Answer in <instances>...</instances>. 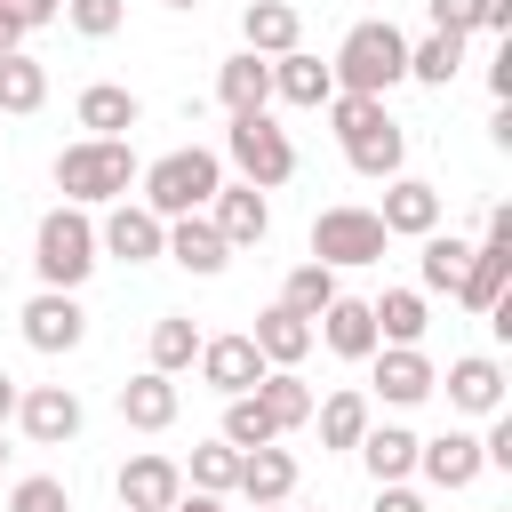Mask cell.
I'll return each instance as SVG.
<instances>
[{
  "label": "cell",
  "mask_w": 512,
  "mask_h": 512,
  "mask_svg": "<svg viewBox=\"0 0 512 512\" xmlns=\"http://www.w3.org/2000/svg\"><path fill=\"white\" fill-rule=\"evenodd\" d=\"M384 224H376V208H320L312 216V264H328V272H344V264H384Z\"/></svg>",
  "instance_id": "6"
},
{
  "label": "cell",
  "mask_w": 512,
  "mask_h": 512,
  "mask_svg": "<svg viewBox=\"0 0 512 512\" xmlns=\"http://www.w3.org/2000/svg\"><path fill=\"white\" fill-rule=\"evenodd\" d=\"M248 344L264 352V368H304V352H312V320H296L288 304H264L256 328H248Z\"/></svg>",
  "instance_id": "19"
},
{
  "label": "cell",
  "mask_w": 512,
  "mask_h": 512,
  "mask_svg": "<svg viewBox=\"0 0 512 512\" xmlns=\"http://www.w3.org/2000/svg\"><path fill=\"white\" fill-rule=\"evenodd\" d=\"M64 16H72L80 40H112L128 24V0H64Z\"/></svg>",
  "instance_id": "39"
},
{
  "label": "cell",
  "mask_w": 512,
  "mask_h": 512,
  "mask_svg": "<svg viewBox=\"0 0 512 512\" xmlns=\"http://www.w3.org/2000/svg\"><path fill=\"white\" fill-rule=\"evenodd\" d=\"M456 64H464V40H448V32H424V40L408 48V80H424V88H448Z\"/></svg>",
  "instance_id": "36"
},
{
  "label": "cell",
  "mask_w": 512,
  "mask_h": 512,
  "mask_svg": "<svg viewBox=\"0 0 512 512\" xmlns=\"http://www.w3.org/2000/svg\"><path fill=\"white\" fill-rule=\"evenodd\" d=\"M120 424H136V432H168V424H176V376H160V368L128 376V384H120Z\"/></svg>",
  "instance_id": "24"
},
{
  "label": "cell",
  "mask_w": 512,
  "mask_h": 512,
  "mask_svg": "<svg viewBox=\"0 0 512 512\" xmlns=\"http://www.w3.org/2000/svg\"><path fill=\"white\" fill-rule=\"evenodd\" d=\"M184 480H192L200 496H224V488L240 480V448H224V440H200V448H192V464H184Z\"/></svg>",
  "instance_id": "38"
},
{
  "label": "cell",
  "mask_w": 512,
  "mask_h": 512,
  "mask_svg": "<svg viewBox=\"0 0 512 512\" xmlns=\"http://www.w3.org/2000/svg\"><path fill=\"white\" fill-rule=\"evenodd\" d=\"M16 40H24V24H16V16H8V8H0V56H8V48H16Z\"/></svg>",
  "instance_id": "48"
},
{
  "label": "cell",
  "mask_w": 512,
  "mask_h": 512,
  "mask_svg": "<svg viewBox=\"0 0 512 512\" xmlns=\"http://www.w3.org/2000/svg\"><path fill=\"white\" fill-rule=\"evenodd\" d=\"M376 512H424V496L408 480H392V488H376Z\"/></svg>",
  "instance_id": "45"
},
{
  "label": "cell",
  "mask_w": 512,
  "mask_h": 512,
  "mask_svg": "<svg viewBox=\"0 0 512 512\" xmlns=\"http://www.w3.org/2000/svg\"><path fill=\"white\" fill-rule=\"evenodd\" d=\"M216 184H224V160H216L208 144H176V152H160V160L144 168V208H152L160 224H176V216H200V208L216 200Z\"/></svg>",
  "instance_id": "3"
},
{
  "label": "cell",
  "mask_w": 512,
  "mask_h": 512,
  "mask_svg": "<svg viewBox=\"0 0 512 512\" xmlns=\"http://www.w3.org/2000/svg\"><path fill=\"white\" fill-rule=\"evenodd\" d=\"M168 512H224V496H200V488H192V496H176Z\"/></svg>",
  "instance_id": "47"
},
{
  "label": "cell",
  "mask_w": 512,
  "mask_h": 512,
  "mask_svg": "<svg viewBox=\"0 0 512 512\" xmlns=\"http://www.w3.org/2000/svg\"><path fill=\"white\" fill-rule=\"evenodd\" d=\"M208 224L224 232V248H256V240L272 232V208H264V192H256V184H216Z\"/></svg>",
  "instance_id": "15"
},
{
  "label": "cell",
  "mask_w": 512,
  "mask_h": 512,
  "mask_svg": "<svg viewBox=\"0 0 512 512\" xmlns=\"http://www.w3.org/2000/svg\"><path fill=\"white\" fill-rule=\"evenodd\" d=\"M184 496V464L176 456H128L120 464V512H168Z\"/></svg>",
  "instance_id": "13"
},
{
  "label": "cell",
  "mask_w": 512,
  "mask_h": 512,
  "mask_svg": "<svg viewBox=\"0 0 512 512\" xmlns=\"http://www.w3.org/2000/svg\"><path fill=\"white\" fill-rule=\"evenodd\" d=\"M128 184H136V152H128V136H80V144L56 152V192H64V208L128 200Z\"/></svg>",
  "instance_id": "1"
},
{
  "label": "cell",
  "mask_w": 512,
  "mask_h": 512,
  "mask_svg": "<svg viewBox=\"0 0 512 512\" xmlns=\"http://www.w3.org/2000/svg\"><path fill=\"white\" fill-rule=\"evenodd\" d=\"M472 32H512V0H472Z\"/></svg>",
  "instance_id": "43"
},
{
  "label": "cell",
  "mask_w": 512,
  "mask_h": 512,
  "mask_svg": "<svg viewBox=\"0 0 512 512\" xmlns=\"http://www.w3.org/2000/svg\"><path fill=\"white\" fill-rule=\"evenodd\" d=\"M376 224H384V232H400V240H424V232H440V192H432L424 176H392V184H384Z\"/></svg>",
  "instance_id": "14"
},
{
  "label": "cell",
  "mask_w": 512,
  "mask_h": 512,
  "mask_svg": "<svg viewBox=\"0 0 512 512\" xmlns=\"http://www.w3.org/2000/svg\"><path fill=\"white\" fill-rule=\"evenodd\" d=\"M0 8H8V16L32 32V24H56V8H64V0H0Z\"/></svg>",
  "instance_id": "44"
},
{
  "label": "cell",
  "mask_w": 512,
  "mask_h": 512,
  "mask_svg": "<svg viewBox=\"0 0 512 512\" xmlns=\"http://www.w3.org/2000/svg\"><path fill=\"white\" fill-rule=\"evenodd\" d=\"M144 352H152V368H160V376H176V368H192V360H200V328H192L184 312H160Z\"/></svg>",
  "instance_id": "34"
},
{
  "label": "cell",
  "mask_w": 512,
  "mask_h": 512,
  "mask_svg": "<svg viewBox=\"0 0 512 512\" xmlns=\"http://www.w3.org/2000/svg\"><path fill=\"white\" fill-rule=\"evenodd\" d=\"M224 160H232L240 184H256V192H272V184L296 176V144H288V128H272V112H240V120L224 128Z\"/></svg>",
  "instance_id": "5"
},
{
  "label": "cell",
  "mask_w": 512,
  "mask_h": 512,
  "mask_svg": "<svg viewBox=\"0 0 512 512\" xmlns=\"http://www.w3.org/2000/svg\"><path fill=\"white\" fill-rule=\"evenodd\" d=\"M96 264H104V256H96V224H88V208H48L40 232H32V272H40V288H64V296H72Z\"/></svg>",
  "instance_id": "4"
},
{
  "label": "cell",
  "mask_w": 512,
  "mask_h": 512,
  "mask_svg": "<svg viewBox=\"0 0 512 512\" xmlns=\"http://www.w3.org/2000/svg\"><path fill=\"white\" fill-rule=\"evenodd\" d=\"M344 160H352L360 176H376V184H392V176H400V160H408V136H400V120L384 112L376 128H360V136L344 144Z\"/></svg>",
  "instance_id": "28"
},
{
  "label": "cell",
  "mask_w": 512,
  "mask_h": 512,
  "mask_svg": "<svg viewBox=\"0 0 512 512\" xmlns=\"http://www.w3.org/2000/svg\"><path fill=\"white\" fill-rule=\"evenodd\" d=\"M272 96L296 104V112H312V104L336 96V72H328L320 56H304V48H288V56H272Z\"/></svg>",
  "instance_id": "21"
},
{
  "label": "cell",
  "mask_w": 512,
  "mask_h": 512,
  "mask_svg": "<svg viewBox=\"0 0 512 512\" xmlns=\"http://www.w3.org/2000/svg\"><path fill=\"white\" fill-rule=\"evenodd\" d=\"M448 408H464V416H496L504 408V368L488 360V352H464V360H448Z\"/></svg>",
  "instance_id": "16"
},
{
  "label": "cell",
  "mask_w": 512,
  "mask_h": 512,
  "mask_svg": "<svg viewBox=\"0 0 512 512\" xmlns=\"http://www.w3.org/2000/svg\"><path fill=\"white\" fill-rule=\"evenodd\" d=\"M8 512H72V496H64V480L32 472V480H16V488H8Z\"/></svg>",
  "instance_id": "41"
},
{
  "label": "cell",
  "mask_w": 512,
  "mask_h": 512,
  "mask_svg": "<svg viewBox=\"0 0 512 512\" xmlns=\"http://www.w3.org/2000/svg\"><path fill=\"white\" fill-rule=\"evenodd\" d=\"M224 448H272L280 440V424L256 408V392H240V400H224V432H216Z\"/></svg>",
  "instance_id": "37"
},
{
  "label": "cell",
  "mask_w": 512,
  "mask_h": 512,
  "mask_svg": "<svg viewBox=\"0 0 512 512\" xmlns=\"http://www.w3.org/2000/svg\"><path fill=\"white\" fill-rule=\"evenodd\" d=\"M0 456H8V448H0Z\"/></svg>",
  "instance_id": "52"
},
{
  "label": "cell",
  "mask_w": 512,
  "mask_h": 512,
  "mask_svg": "<svg viewBox=\"0 0 512 512\" xmlns=\"http://www.w3.org/2000/svg\"><path fill=\"white\" fill-rule=\"evenodd\" d=\"M40 104H48V64L8 48L0 56V112H40Z\"/></svg>",
  "instance_id": "33"
},
{
  "label": "cell",
  "mask_w": 512,
  "mask_h": 512,
  "mask_svg": "<svg viewBox=\"0 0 512 512\" xmlns=\"http://www.w3.org/2000/svg\"><path fill=\"white\" fill-rule=\"evenodd\" d=\"M168 8H200V0H168Z\"/></svg>",
  "instance_id": "51"
},
{
  "label": "cell",
  "mask_w": 512,
  "mask_h": 512,
  "mask_svg": "<svg viewBox=\"0 0 512 512\" xmlns=\"http://www.w3.org/2000/svg\"><path fill=\"white\" fill-rule=\"evenodd\" d=\"M256 408H264L280 432H296V424H312V384H304L296 368H264V376H256Z\"/></svg>",
  "instance_id": "30"
},
{
  "label": "cell",
  "mask_w": 512,
  "mask_h": 512,
  "mask_svg": "<svg viewBox=\"0 0 512 512\" xmlns=\"http://www.w3.org/2000/svg\"><path fill=\"white\" fill-rule=\"evenodd\" d=\"M248 512H280V504H248Z\"/></svg>",
  "instance_id": "50"
},
{
  "label": "cell",
  "mask_w": 512,
  "mask_h": 512,
  "mask_svg": "<svg viewBox=\"0 0 512 512\" xmlns=\"http://www.w3.org/2000/svg\"><path fill=\"white\" fill-rule=\"evenodd\" d=\"M160 256H176V264H184V272H200V280H216V272L232 264V248H224V232H216L208 216H176Z\"/></svg>",
  "instance_id": "22"
},
{
  "label": "cell",
  "mask_w": 512,
  "mask_h": 512,
  "mask_svg": "<svg viewBox=\"0 0 512 512\" xmlns=\"http://www.w3.org/2000/svg\"><path fill=\"white\" fill-rule=\"evenodd\" d=\"M424 16H432V32H448V40L472 32V0H424Z\"/></svg>",
  "instance_id": "42"
},
{
  "label": "cell",
  "mask_w": 512,
  "mask_h": 512,
  "mask_svg": "<svg viewBox=\"0 0 512 512\" xmlns=\"http://www.w3.org/2000/svg\"><path fill=\"white\" fill-rule=\"evenodd\" d=\"M16 416V376H0V424Z\"/></svg>",
  "instance_id": "49"
},
{
  "label": "cell",
  "mask_w": 512,
  "mask_h": 512,
  "mask_svg": "<svg viewBox=\"0 0 512 512\" xmlns=\"http://www.w3.org/2000/svg\"><path fill=\"white\" fill-rule=\"evenodd\" d=\"M16 424H24V440L64 448V440H80V392L72 384H32V392H16Z\"/></svg>",
  "instance_id": "9"
},
{
  "label": "cell",
  "mask_w": 512,
  "mask_h": 512,
  "mask_svg": "<svg viewBox=\"0 0 512 512\" xmlns=\"http://www.w3.org/2000/svg\"><path fill=\"white\" fill-rule=\"evenodd\" d=\"M312 416H320V448H360V432H368V392H328V400H312Z\"/></svg>",
  "instance_id": "32"
},
{
  "label": "cell",
  "mask_w": 512,
  "mask_h": 512,
  "mask_svg": "<svg viewBox=\"0 0 512 512\" xmlns=\"http://www.w3.org/2000/svg\"><path fill=\"white\" fill-rule=\"evenodd\" d=\"M96 248L120 256V264H152V256L168 248V224H160L144 200H112V216L96 224Z\"/></svg>",
  "instance_id": "7"
},
{
  "label": "cell",
  "mask_w": 512,
  "mask_h": 512,
  "mask_svg": "<svg viewBox=\"0 0 512 512\" xmlns=\"http://www.w3.org/2000/svg\"><path fill=\"white\" fill-rule=\"evenodd\" d=\"M416 472L432 480V488H472L480 472H488V456H480V440L472 432H440V440H416Z\"/></svg>",
  "instance_id": "12"
},
{
  "label": "cell",
  "mask_w": 512,
  "mask_h": 512,
  "mask_svg": "<svg viewBox=\"0 0 512 512\" xmlns=\"http://www.w3.org/2000/svg\"><path fill=\"white\" fill-rule=\"evenodd\" d=\"M368 320H376V344H424V328H432L424 288H384V296L368 304Z\"/></svg>",
  "instance_id": "29"
},
{
  "label": "cell",
  "mask_w": 512,
  "mask_h": 512,
  "mask_svg": "<svg viewBox=\"0 0 512 512\" xmlns=\"http://www.w3.org/2000/svg\"><path fill=\"white\" fill-rule=\"evenodd\" d=\"M336 88L344 96H384L392 80H408V40H400V24L392 16H360L344 40H336Z\"/></svg>",
  "instance_id": "2"
},
{
  "label": "cell",
  "mask_w": 512,
  "mask_h": 512,
  "mask_svg": "<svg viewBox=\"0 0 512 512\" xmlns=\"http://www.w3.org/2000/svg\"><path fill=\"white\" fill-rule=\"evenodd\" d=\"M328 120H336V136L352 144L360 128H376V120H384V96H344V88H336V96H328Z\"/></svg>",
  "instance_id": "40"
},
{
  "label": "cell",
  "mask_w": 512,
  "mask_h": 512,
  "mask_svg": "<svg viewBox=\"0 0 512 512\" xmlns=\"http://www.w3.org/2000/svg\"><path fill=\"white\" fill-rule=\"evenodd\" d=\"M336 296H344V288H336V272H328V264H296V272H288V288H280V304H288L296 320H320Z\"/></svg>",
  "instance_id": "35"
},
{
  "label": "cell",
  "mask_w": 512,
  "mask_h": 512,
  "mask_svg": "<svg viewBox=\"0 0 512 512\" xmlns=\"http://www.w3.org/2000/svg\"><path fill=\"white\" fill-rule=\"evenodd\" d=\"M488 88H496V104H512V48L488 64Z\"/></svg>",
  "instance_id": "46"
},
{
  "label": "cell",
  "mask_w": 512,
  "mask_h": 512,
  "mask_svg": "<svg viewBox=\"0 0 512 512\" xmlns=\"http://www.w3.org/2000/svg\"><path fill=\"white\" fill-rule=\"evenodd\" d=\"M464 264H472V240H456V232H424L416 272H424L432 296H456V288H464Z\"/></svg>",
  "instance_id": "31"
},
{
  "label": "cell",
  "mask_w": 512,
  "mask_h": 512,
  "mask_svg": "<svg viewBox=\"0 0 512 512\" xmlns=\"http://www.w3.org/2000/svg\"><path fill=\"white\" fill-rule=\"evenodd\" d=\"M240 40H248V56L272 64V56H288V48L304 40V16H296L288 0H248V8H240Z\"/></svg>",
  "instance_id": "17"
},
{
  "label": "cell",
  "mask_w": 512,
  "mask_h": 512,
  "mask_svg": "<svg viewBox=\"0 0 512 512\" xmlns=\"http://www.w3.org/2000/svg\"><path fill=\"white\" fill-rule=\"evenodd\" d=\"M368 360H376V392H384L392 408H416V400H432V392H440V368H432L416 344H376Z\"/></svg>",
  "instance_id": "11"
},
{
  "label": "cell",
  "mask_w": 512,
  "mask_h": 512,
  "mask_svg": "<svg viewBox=\"0 0 512 512\" xmlns=\"http://www.w3.org/2000/svg\"><path fill=\"white\" fill-rule=\"evenodd\" d=\"M312 344H328L336 360H368L376 352V320H368V296H336L312 328Z\"/></svg>",
  "instance_id": "18"
},
{
  "label": "cell",
  "mask_w": 512,
  "mask_h": 512,
  "mask_svg": "<svg viewBox=\"0 0 512 512\" xmlns=\"http://www.w3.org/2000/svg\"><path fill=\"white\" fill-rule=\"evenodd\" d=\"M360 464H368L376 488L408 480V472H416V432H408V424H368V432H360Z\"/></svg>",
  "instance_id": "26"
},
{
  "label": "cell",
  "mask_w": 512,
  "mask_h": 512,
  "mask_svg": "<svg viewBox=\"0 0 512 512\" xmlns=\"http://www.w3.org/2000/svg\"><path fill=\"white\" fill-rule=\"evenodd\" d=\"M248 504H288L296 496V456L272 440V448H240V480H232Z\"/></svg>",
  "instance_id": "20"
},
{
  "label": "cell",
  "mask_w": 512,
  "mask_h": 512,
  "mask_svg": "<svg viewBox=\"0 0 512 512\" xmlns=\"http://www.w3.org/2000/svg\"><path fill=\"white\" fill-rule=\"evenodd\" d=\"M216 96H224V112H232V120H240V112H264V104H272V64H264V56H248V48H240V56H224Z\"/></svg>",
  "instance_id": "27"
},
{
  "label": "cell",
  "mask_w": 512,
  "mask_h": 512,
  "mask_svg": "<svg viewBox=\"0 0 512 512\" xmlns=\"http://www.w3.org/2000/svg\"><path fill=\"white\" fill-rule=\"evenodd\" d=\"M256 376H264V352L248 336H200V384L208 392L240 400V392H256Z\"/></svg>",
  "instance_id": "10"
},
{
  "label": "cell",
  "mask_w": 512,
  "mask_h": 512,
  "mask_svg": "<svg viewBox=\"0 0 512 512\" xmlns=\"http://www.w3.org/2000/svg\"><path fill=\"white\" fill-rule=\"evenodd\" d=\"M504 280H512V240H480L472 264H464L456 304H464V312H496V304H504Z\"/></svg>",
  "instance_id": "23"
},
{
  "label": "cell",
  "mask_w": 512,
  "mask_h": 512,
  "mask_svg": "<svg viewBox=\"0 0 512 512\" xmlns=\"http://www.w3.org/2000/svg\"><path fill=\"white\" fill-rule=\"evenodd\" d=\"M136 112H144V104H136L120 80H88V88H80V104H72V120H80L88 136H128V128H136Z\"/></svg>",
  "instance_id": "25"
},
{
  "label": "cell",
  "mask_w": 512,
  "mask_h": 512,
  "mask_svg": "<svg viewBox=\"0 0 512 512\" xmlns=\"http://www.w3.org/2000/svg\"><path fill=\"white\" fill-rule=\"evenodd\" d=\"M16 320H24V344H32V352H48V360H56V352H80V336H88V312H80L64 288H40Z\"/></svg>",
  "instance_id": "8"
}]
</instances>
